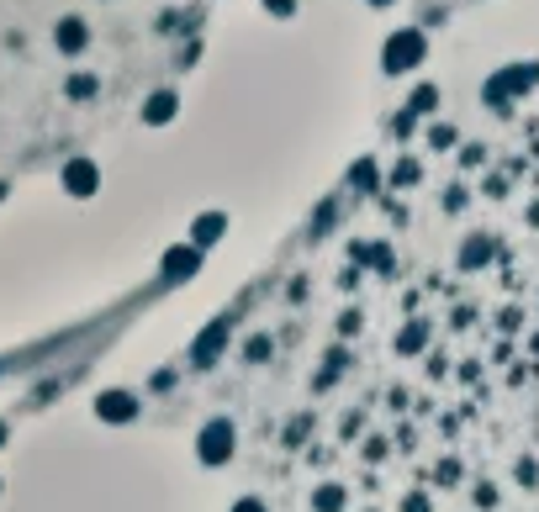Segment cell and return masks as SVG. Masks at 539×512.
<instances>
[{
  "instance_id": "obj_1",
  "label": "cell",
  "mask_w": 539,
  "mask_h": 512,
  "mask_svg": "<svg viewBox=\"0 0 539 512\" xmlns=\"http://www.w3.org/2000/svg\"><path fill=\"white\" fill-rule=\"evenodd\" d=\"M228 455H233V423L217 417V423H206V433H201V459H206V465H228Z\"/></svg>"
},
{
  "instance_id": "obj_3",
  "label": "cell",
  "mask_w": 539,
  "mask_h": 512,
  "mask_svg": "<svg viewBox=\"0 0 539 512\" xmlns=\"http://www.w3.org/2000/svg\"><path fill=\"white\" fill-rule=\"evenodd\" d=\"M217 348H223V323H217V328H206V339L196 343V359L206 365V359H217Z\"/></svg>"
},
{
  "instance_id": "obj_9",
  "label": "cell",
  "mask_w": 539,
  "mask_h": 512,
  "mask_svg": "<svg viewBox=\"0 0 539 512\" xmlns=\"http://www.w3.org/2000/svg\"><path fill=\"white\" fill-rule=\"evenodd\" d=\"M233 512H265V502H254V497H243V502H233Z\"/></svg>"
},
{
  "instance_id": "obj_7",
  "label": "cell",
  "mask_w": 539,
  "mask_h": 512,
  "mask_svg": "<svg viewBox=\"0 0 539 512\" xmlns=\"http://www.w3.org/2000/svg\"><path fill=\"white\" fill-rule=\"evenodd\" d=\"M196 270V254H180V259H170V275H190Z\"/></svg>"
},
{
  "instance_id": "obj_4",
  "label": "cell",
  "mask_w": 539,
  "mask_h": 512,
  "mask_svg": "<svg viewBox=\"0 0 539 512\" xmlns=\"http://www.w3.org/2000/svg\"><path fill=\"white\" fill-rule=\"evenodd\" d=\"M101 412H106V417H132V397H106Z\"/></svg>"
},
{
  "instance_id": "obj_10",
  "label": "cell",
  "mask_w": 539,
  "mask_h": 512,
  "mask_svg": "<svg viewBox=\"0 0 539 512\" xmlns=\"http://www.w3.org/2000/svg\"><path fill=\"white\" fill-rule=\"evenodd\" d=\"M402 512H428V502H423V497H408V508Z\"/></svg>"
},
{
  "instance_id": "obj_6",
  "label": "cell",
  "mask_w": 539,
  "mask_h": 512,
  "mask_svg": "<svg viewBox=\"0 0 539 512\" xmlns=\"http://www.w3.org/2000/svg\"><path fill=\"white\" fill-rule=\"evenodd\" d=\"M270 354V339H248L243 343V359H265Z\"/></svg>"
},
{
  "instance_id": "obj_5",
  "label": "cell",
  "mask_w": 539,
  "mask_h": 512,
  "mask_svg": "<svg viewBox=\"0 0 539 512\" xmlns=\"http://www.w3.org/2000/svg\"><path fill=\"white\" fill-rule=\"evenodd\" d=\"M423 333H428V328H408V333H402V343H397V348H402V354H413V348H423Z\"/></svg>"
},
{
  "instance_id": "obj_8",
  "label": "cell",
  "mask_w": 539,
  "mask_h": 512,
  "mask_svg": "<svg viewBox=\"0 0 539 512\" xmlns=\"http://www.w3.org/2000/svg\"><path fill=\"white\" fill-rule=\"evenodd\" d=\"M339 333H344V339H355V333H359V312H344V323H339Z\"/></svg>"
},
{
  "instance_id": "obj_2",
  "label": "cell",
  "mask_w": 539,
  "mask_h": 512,
  "mask_svg": "<svg viewBox=\"0 0 539 512\" xmlns=\"http://www.w3.org/2000/svg\"><path fill=\"white\" fill-rule=\"evenodd\" d=\"M312 508H317V512H344V486H317Z\"/></svg>"
}]
</instances>
